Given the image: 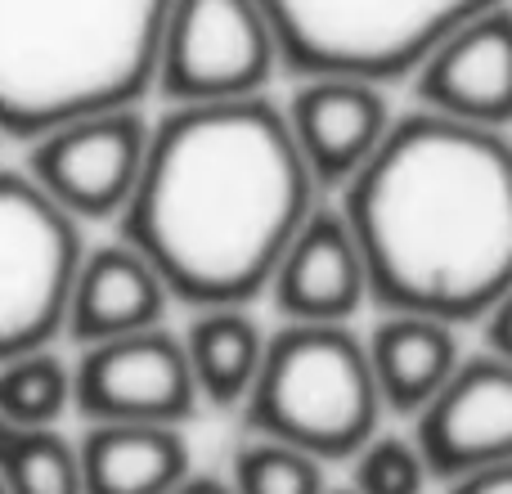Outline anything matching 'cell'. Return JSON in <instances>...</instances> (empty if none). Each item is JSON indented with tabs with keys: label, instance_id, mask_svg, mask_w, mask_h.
Wrapping results in <instances>:
<instances>
[{
	"label": "cell",
	"instance_id": "6da1fadb",
	"mask_svg": "<svg viewBox=\"0 0 512 494\" xmlns=\"http://www.w3.org/2000/svg\"><path fill=\"white\" fill-rule=\"evenodd\" d=\"M319 207L283 108L265 95L234 104H171L149 126V153L117 239L131 243L194 310L252 306L274 265Z\"/></svg>",
	"mask_w": 512,
	"mask_h": 494
},
{
	"label": "cell",
	"instance_id": "7a4b0ae2",
	"mask_svg": "<svg viewBox=\"0 0 512 494\" xmlns=\"http://www.w3.org/2000/svg\"><path fill=\"white\" fill-rule=\"evenodd\" d=\"M378 310L481 324L512 288V140L427 108L396 117L342 189Z\"/></svg>",
	"mask_w": 512,
	"mask_h": 494
},
{
	"label": "cell",
	"instance_id": "3957f363",
	"mask_svg": "<svg viewBox=\"0 0 512 494\" xmlns=\"http://www.w3.org/2000/svg\"><path fill=\"white\" fill-rule=\"evenodd\" d=\"M171 0H0V135L140 108Z\"/></svg>",
	"mask_w": 512,
	"mask_h": 494
},
{
	"label": "cell",
	"instance_id": "277c9868",
	"mask_svg": "<svg viewBox=\"0 0 512 494\" xmlns=\"http://www.w3.org/2000/svg\"><path fill=\"white\" fill-rule=\"evenodd\" d=\"M248 436L297 445L319 463H351L382 432V396L351 324H283L265 337L261 373L243 400Z\"/></svg>",
	"mask_w": 512,
	"mask_h": 494
},
{
	"label": "cell",
	"instance_id": "5b68a950",
	"mask_svg": "<svg viewBox=\"0 0 512 494\" xmlns=\"http://www.w3.org/2000/svg\"><path fill=\"white\" fill-rule=\"evenodd\" d=\"M508 0H261L279 54L301 77H414L441 36Z\"/></svg>",
	"mask_w": 512,
	"mask_h": 494
},
{
	"label": "cell",
	"instance_id": "8992f818",
	"mask_svg": "<svg viewBox=\"0 0 512 494\" xmlns=\"http://www.w3.org/2000/svg\"><path fill=\"white\" fill-rule=\"evenodd\" d=\"M81 256V225L59 212L27 171L0 167V364L63 337Z\"/></svg>",
	"mask_w": 512,
	"mask_h": 494
},
{
	"label": "cell",
	"instance_id": "52a82bcc",
	"mask_svg": "<svg viewBox=\"0 0 512 494\" xmlns=\"http://www.w3.org/2000/svg\"><path fill=\"white\" fill-rule=\"evenodd\" d=\"M279 63L261 0H171L153 90L167 104H234L265 95Z\"/></svg>",
	"mask_w": 512,
	"mask_h": 494
},
{
	"label": "cell",
	"instance_id": "ba28073f",
	"mask_svg": "<svg viewBox=\"0 0 512 494\" xmlns=\"http://www.w3.org/2000/svg\"><path fill=\"white\" fill-rule=\"evenodd\" d=\"M149 153L140 108H113L63 122L27 144V180L72 221H117L131 203Z\"/></svg>",
	"mask_w": 512,
	"mask_h": 494
},
{
	"label": "cell",
	"instance_id": "9c48e42d",
	"mask_svg": "<svg viewBox=\"0 0 512 494\" xmlns=\"http://www.w3.org/2000/svg\"><path fill=\"white\" fill-rule=\"evenodd\" d=\"M72 409L86 423L185 427L203 409L185 342L167 324L81 346L72 364Z\"/></svg>",
	"mask_w": 512,
	"mask_h": 494
},
{
	"label": "cell",
	"instance_id": "30bf717a",
	"mask_svg": "<svg viewBox=\"0 0 512 494\" xmlns=\"http://www.w3.org/2000/svg\"><path fill=\"white\" fill-rule=\"evenodd\" d=\"M409 423L432 481L512 463V364L490 351L463 360Z\"/></svg>",
	"mask_w": 512,
	"mask_h": 494
},
{
	"label": "cell",
	"instance_id": "8fae6325",
	"mask_svg": "<svg viewBox=\"0 0 512 494\" xmlns=\"http://www.w3.org/2000/svg\"><path fill=\"white\" fill-rule=\"evenodd\" d=\"M418 108L481 131L512 126V5L468 18L414 68Z\"/></svg>",
	"mask_w": 512,
	"mask_h": 494
},
{
	"label": "cell",
	"instance_id": "7c38bea8",
	"mask_svg": "<svg viewBox=\"0 0 512 494\" xmlns=\"http://www.w3.org/2000/svg\"><path fill=\"white\" fill-rule=\"evenodd\" d=\"M283 117L319 194L351 185L396 122L382 86L360 77H301Z\"/></svg>",
	"mask_w": 512,
	"mask_h": 494
},
{
	"label": "cell",
	"instance_id": "4fadbf2b",
	"mask_svg": "<svg viewBox=\"0 0 512 494\" xmlns=\"http://www.w3.org/2000/svg\"><path fill=\"white\" fill-rule=\"evenodd\" d=\"M265 292L288 324H351V315H360L369 301V270L337 207L319 203L306 216Z\"/></svg>",
	"mask_w": 512,
	"mask_h": 494
},
{
	"label": "cell",
	"instance_id": "5bb4252c",
	"mask_svg": "<svg viewBox=\"0 0 512 494\" xmlns=\"http://www.w3.org/2000/svg\"><path fill=\"white\" fill-rule=\"evenodd\" d=\"M167 306L171 292L158 270L131 243L117 239L81 256L68 292L63 337H72L77 346H99L113 337L149 333V328H162Z\"/></svg>",
	"mask_w": 512,
	"mask_h": 494
},
{
	"label": "cell",
	"instance_id": "9a60e30c",
	"mask_svg": "<svg viewBox=\"0 0 512 494\" xmlns=\"http://www.w3.org/2000/svg\"><path fill=\"white\" fill-rule=\"evenodd\" d=\"M364 351H369L382 409L396 418L423 414V405L463 364L454 324L427 315H400V310H382L378 324L364 337Z\"/></svg>",
	"mask_w": 512,
	"mask_h": 494
},
{
	"label": "cell",
	"instance_id": "2e32d148",
	"mask_svg": "<svg viewBox=\"0 0 512 494\" xmlns=\"http://www.w3.org/2000/svg\"><path fill=\"white\" fill-rule=\"evenodd\" d=\"M77 459L86 494H171L194 477L185 427L90 423Z\"/></svg>",
	"mask_w": 512,
	"mask_h": 494
},
{
	"label": "cell",
	"instance_id": "e0dca14e",
	"mask_svg": "<svg viewBox=\"0 0 512 494\" xmlns=\"http://www.w3.org/2000/svg\"><path fill=\"white\" fill-rule=\"evenodd\" d=\"M265 328L248 306H212L194 310L189 328L180 333L194 373L198 400L212 409H243L265 355Z\"/></svg>",
	"mask_w": 512,
	"mask_h": 494
},
{
	"label": "cell",
	"instance_id": "ac0fdd59",
	"mask_svg": "<svg viewBox=\"0 0 512 494\" xmlns=\"http://www.w3.org/2000/svg\"><path fill=\"white\" fill-rule=\"evenodd\" d=\"M72 409V364L45 351H27L0 364V423L9 432H36L59 427Z\"/></svg>",
	"mask_w": 512,
	"mask_h": 494
},
{
	"label": "cell",
	"instance_id": "d6986e66",
	"mask_svg": "<svg viewBox=\"0 0 512 494\" xmlns=\"http://www.w3.org/2000/svg\"><path fill=\"white\" fill-rule=\"evenodd\" d=\"M0 481H5L9 494H86L77 441H68L59 427L5 432V441H0Z\"/></svg>",
	"mask_w": 512,
	"mask_h": 494
},
{
	"label": "cell",
	"instance_id": "ffe728a7",
	"mask_svg": "<svg viewBox=\"0 0 512 494\" xmlns=\"http://www.w3.org/2000/svg\"><path fill=\"white\" fill-rule=\"evenodd\" d=\"M230 490L234 494H324L328 490V463L297 445L270 441V436H248L230 459Z\"/></svg>",
	"mask_w": 512,
	"mask_h": 494
},
{
	"label": "cell",
	"instance_id": "44dd1931",
	"mask_svg": "<svg viewBox=\"0 0 512 494\" xmlns=\"http://www.w3.org/2000/svg\"><path fill=\"white\" fill-rule=\"evenodd\" d=\"M427 486L432 472L409 432H378L351 459L355 494H427Z\"/></svg>",
	"mask_w": 512,
	"mask_h": 494
},
{
	"label": "cell",
	"instance_id": "7402d4cb",
	"mask_svg": "<svg viewBox=\"0 0 512 494\" xmlns=\"http://www.w3.org/2000/svg\"><path fill=\"white\" fill-rule=\"evenodd\" d=\"M445 494H512V463H490V468L463 472L445 481Z\"/></svg>",
	"mask_w": 512,
	"mask_h": 494
},
{
	"label": "cell",
	"instance_id": "603a6c76",
	"mask_svg": "<svg viewBox=\"0 0 512 494\" xmlns=\"http://www.w3.org/2000/svg\"><path fill=\"white\" fill-rule=\"evenodd\" d=\"M481 328H486V351L512 364V288L481 315Z\"/></svg>",
	"mask_w": 512,
	"mask_h": 494
},
{
	"label": "cell",
	"instance_id": "cb8c5ba5",
	"mask_svg": "<svg viewBox=\"0 0 512 494\" xmlns=\"http://www.w3.org/2000/svg\"><path fill=\"white\" fill-rule=\"evenodd\" d=\"M171 494H234V490H230V481H225V477H198V472H194V477L180 481Z\"/></svg>",
	"mask_w": 512,
	"mask_h": 494
},
{
	"label": "cell",
	"instance_id": "d4e9b609",
	"mask_svg": "<svg viewBox=\"0 0 512 494\" xmlns=\"http://www.w3.org/2000/svg\"><path fill=\"white\" fill-rule=\"evenodd\" d=\"M324 494H355V490H351V486H328Z\"/></svg>",
	"mask_w": 512,
	"mask_h": 494
},
{
	"label": "cell",
	"instance_id": "484cf974",
	"mask_svg": "<svg viewBox=\"0 0 512 494\" xmlns=\"http://www.w3.org/2000/svg\"><path fill=\"white\" fill-rule=\"evenodd\" d=\"M5 432H9V427H5V423H0V441H5Z\"/></svg>",
	"mask_w": 512,
	"mask_h": 494
},
{
	"label": "cell",
	"instance_id": "4316f807",
	"mask_svg": "<svg viewBox=\"0 0 512 494\" xmlns=\"http://www.w3.org/2000/svg\"><path fill=\"white\" fill-rule=\"evenodd\" d=\"M0 494H9V490H5V481H0Z\"/></svg>",
	"mask_w": 512,
	"mask_h": 494
},
{
	"label": "cell",
	"instance_id": "83f0119b",
	"mask_svg": "<svg viewBox=\"0 0 512 494\" xmlns=\"http://www.w3.org/2000/svg\"><path fill=\"white\" fill-rule=\"evenodd\" d=\"M0 140H5V135H0Z\"/></svg>",
	"mask_w": 512,
	"mask_h": 494
}]
</instances>
